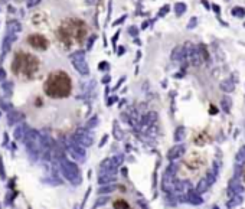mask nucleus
Listing matches in <instances>:
<instances>
[{"label": "nucleus", "mask_w": 245, "mask_h": 209, "mask_svg": "<svg viewBox=\"0 0 245 209\" xmlns=\"http://www.w3.org/2000/svg\"><path fill=\"white\" fill-rule=\"evenodd\" d=\"M12 72L22 79H32L39 71V59L25 51H17L12 61Z\"/></svg>", "instance_id": "1"}, {"label": "nucleus", "mask_w": 245, "mask_h": 209, "mask_svg": "<svg viewBox=\"0 0 245 209\" xmlns=\"http://www.w3.org/2000/svg\"><path fill=\"white\" fill-rule=\"evenodd\" d=\"M71 79L65 72L58 71L52 72L45 81L43 90L45 94L51 98H65L71 92Z\"/></svg>", "instance_id": "2"}, {"label": "nucleus", "mask_w": 245, "mask_h": 209, "mask_svg": "<svg viewBox=\"0 0 245 209\" xmlns=\"http://www.w3.org/2000/svg\"><path fill=\"white\" fill-rule=\"evenodd\" d=\"M176 170H177V164L176 163H170V166L164 170L163 173V177H162V187L164 192H172L174 191L176 187Z\"/></svg>", "instance_id": "3"}, {"label": "nucleus", "mask_w": 245, "mask_h": 209, "mask_svg": "<svg viewBox=\"0 0 245 209\" xmlns=\"http://www.w3.org/2000/svg\"><path fill=\"white\" fill-rule=\"evenodd\" d=\"M27 43H29L32 48L38 49V51H45L48 48V39L45 36H42L39 33H33V35H29L27 36Z\"/></svg>", "instance_id": "4"}, {"label": "nucleus", "mask_w": 245, "mask_h": 209, "mask_svg": "<svg viewBox=\"0 0 245 209\" xmlns=\"http://www.w3.org/2000/svg\"><path fill=\"white\" fill-rule=\"evenodd\" d=\"M72 59H74V65L78 69L79 74L82 75H88L90 69H88V65L85 62V58H84V52H76L72 55Z\"/></svg>", "instance_id": "5"}, {"label": "nucleus", "mask_w": 245, "mask_h": 209, "mask_svg": "<svg viewBox=\"0 0 245 209\" xmlns=\"http://www.w3.org/2000/svg\"><path fill=\"white\" fill-rule=\"evenodd\" d=\"M186 153V146L185 144H174L167 153V159L170 162H174L177 159H180L183 154Z\"/></svg>", "instance_id": "6"}, {"label": "nucleus", "mask_w": 245, "mask_h": 209, "mask_svg": "<svg viewBox=\"0 0 245 209\" xmlns=\"http://www.w3.org/2000/svg\"><path fill=\"white\" fill-rule=\"evenodd\" d=\"M170 59L174 61V62H185L186 61V51L183 45H177L172 49V53H170ZM188 62V61H186Z\"/></svg>", "instance_id": "7"}, {"label": "nucleus", "mask_w": 245, "mask_h": 209, "mask_svg": "<svg viewBox=\"0 0 245 209\" xmlns=\"http://www.w3.org/2000/svg\"><path fill=\"white\" fill-rule=\"evenodd\" d=\"M244 186L241 185V177H232L229 182V191H228V195L229 196H235V195H242L244 192Z\"/></svg>", "instance_id": "8"}, {"label": "nucleus", "mask_w": 245, "mask_h": 209, "mask_svg": "<svg viewBox=\"0 0 245 209\" xmlns=\"http://www.w3.org/2000/svg\"><path fill=\"white\" fill-rule=\"evenodd\" d=\"M212 186V182H211V179H209V176H208V173L206 175L202 177V179L198 182V185H196V187H195V191L198 192L199 195H202V193H205V192L209 189V187Z\"/></svg>", "instance_id": "9"}, {"label": "nucleus", "mask_w": 245, "mask_h": 209, "mask_svg": "<svg viewBox=\"0 0 245 209\" xmlns=\"http://www.w3.org/2000/svg\"><path fill=\"white\" fill-rule=\"evenodd\" d=\"M185 199H186V202L192 203V205H202V203H203L202 196H200V195L196 191H192V189H189V191L186 192Z\"/></svg>", "instance_id": "10"}, {"label": "nucleus", "mask_w": 245, "mask_h": 209, "mask_svg": "<svg viewBox=\"0 0 245 209\" xmlns=\"http://www.w3.org/2000/svg\"><path fill=\"white\" fill-rule=\"evenodd\" d=\"M117 179V173H113V172H102L100 173V177H98V182L101 183V185H110V183H113L114 180Z\"/></svg>", "instance_id": "11"}, {"label": "nucleus", "mask_w": 245, "mask_h": 209, "mask_svg": "<svg viewBox=\"0 0 245 209\" xmlns=\"http://www.w3.org/2000/svg\"><path fill=\"white\" fill-rule=\"evenodd\" d=\"M219 88L223 91V92H232V91L235 90V82L232 81L231 78H226L223 79V81H221V84H219Z\"/></svg>", "instance_id": "12"}, {"label": "nucleus", "mask_w": 245, "mask_h": 209, "mask_svg": "<svg viewBox=\"0 0 245 209\" xmlns=\"http://www.w3.org/2000/svg\"><path fill=\"white\" fill-rule=\"evenodd\" d=\"M231 108H232V100H231V97H228V95H223V97L221 98V110H222L225 114H229Z\"/></svg>", "instance_id": "13"}, {"label": "nucleus", "mask_w": 245, "mask_h": 209, "mask_svg": "<svg viewBox=\"0 0 245 209\" xmlns=\"http://www.w3.org/2000/svg\"><path fill=\"white\" fill-rule=\"evenodd\" d=\"M186 137V128L183 126H179V127L174 130V134H173V140L174 143H180L183 142Z\"/></svg>", "instance_id": "14"}, {"label": "nucleus", "mask_w": 245, "mask_h": 209, "mask_svg": "<svg viewBox=\"0 0 245 209\" xmlns=\"http://www.w3.org/2000/svg\"><path fill=\"white\" fill-rule=\"evenodd\" d=\"M242 201H244V196H242V195H235V196H231V199L226 206H228V209H234V208L241 205Z\"/></svg>", "instance_id": "15"}, {"label": "nucleus", "mask_w": 245, "mask_h": 209, "mask_svg": "<svg viewBox=\"0 0 245 209\" xmlns=\"http://www.w3.org/2000/svg\"><path fill=\"white\" fill-rule=\"evenodd\" d=\"M235 163L241 164V166H244V164H245V146H242L241 149L238 150L237 156H235Z\"/></svg>", "instance_id": "16"}, {"label": "nucleus", "mask_w": 245, "mask_h": 209, "mask_svg": "<svg viewBox=\"0 0 245 209\" xmlns=\"http://www.w3.org/2000/svg\"><path fill=\"white\" fill-rule=\"evenodd\" d=\"M186 9H188V6H186V3H183V2L174 3V13H176V16H182L186 12Z\"/></svg>", "instance_id": "17"}, {"label": "nucleus", "mask_w": 245, "mask_h": 209, "mask_svg": "<svg viewBox=\"0 0 245 209\" xmlns=\"http://www.w3.org/2000/svg\"><path fill=\"white\" fill-rule=\"evenodd\" d=\"M114 209H128L130 206H128V203L124 201V199H115L113 203Z\"/></svg>", "instance_id": "18"}, {"label": "nucleus", "mask_w": 245, "mask_h": 209, "mask_svg": "<svg viewBox=\"0 0 245 209\" xmlns=\"http://www.w3.org/2000/svg\"><path fill=\"white\" fill-rule=\"evenodd\" d=\"M115 189H117V186L111 183V185H105V186H102L101 189L98 191V193H100V195H102V193H111V192H114Z\"/></svg>", "instance_id": "19"}, {"label": "nucleus", "mask_w": 245, "mask_h": 209, "mask_svg": "<svg viewBox=\"0 0 245 209\" xmlns=\"http://www.w3.org/2000/svg\"><path fill=\"white\" fill-rule=\"evenodd\" d=\"M231 15L235 17H244L245 16V9L244 7H234L231 10Z\"/></svg>", "instance_id": "20"}, {"label": "nucleus", "mask_w": 245, "mask_h": 209, "mask_svg": "<svg viewBox=\"0 0 245 209\" xmlns=\"http://www.w3.org/2000/svg\"><path fill=\"white\" fill-rule=\"evenodd\" d=\"M113 130H114V137L117 138V140H121V138H123V131H121V128L118 127L117 123H114Z\"/></svg>", "instance_id": "21"}, {"label": "nucleus", "mask_w": 245, "mask_h": 209, "mask_svg": "<svg viewBox=\"0 0 245 209\" xmlns=\"http://www.w3.org/2000/svg\"><path fill=\"white\" fill-rule=\"evenodd\" d=\"M113 160H114V163H115V166L120 167L121 164H123V162H124V156H123V154H117V156L113 157Z\"/></svg>", "instance_id": "22"}, {"label": "nucleus", "mask_w": 245, "mask_h": 209, "mask_svg": "<svg viewBox=\"0 0 245 209\" xmlns=\"http://www.w3.org/2000/svg\"><path fill=\"white\" fill-rule=\"evenodd\" d=\"M170 10V6L169 4H164L163 7H160V10H159V17H163V16H166L167 13H169Z\"/></svg>", "instance_id": "23"}, {"label": "nucleus", "mask_w": 245, "mask_h": 209, "mask_svg": "<svg viewBox=\"0 0 245 209\" xmlns=\"http://www.w3.org/2000/svg\"><path fill=\"white\" fill-rule=\"evenodd\" d=\"M107 202H108V198H107V196H105V198H100V199H98V202H97V203H95V205L92 206V209H97L98 206H102V205H105Z\"/></svg>", "instance_id": "24"}, {"label": "nucleus", "mask_w": 245, "mask_h": 209, "mask_svg": "<svg viewBox=\"0 0 245 209\" xmlns=\"http://www.w3.org/2000/svg\"><path fill=\"white\" fill-rule=\"evenodd\" d=\"M139 32H140V30H139V27H137V26H134V25H133V26H130V27H128V33L131 35L133 37H136L137 35H139Z\"/></svg>", "instance_id": "25"}, {"label": "nucleus", "mask_w": 245, "mask_h": 209, "mask_svg": "<svg viewBox=\"0 0 245 209\" xmlns=\"http://www.w3.org/2000/svg\"><path fill=\"white\" fill-rule=\"evenodd\" d=\"M196 25H198V17L193 16V17H190V20H189V23H188V26L186 27H188V29H193Z\"/></svg>", "instance_id": "26"}, {"label": "nucleus", "mask_w": 245, "mask_h": 209, "mask_svg": "<svg viewBox=\"0 0 245 209\" xmlns=\"http://www.w3.org/2000/svg\"><path fill=\"white\" fill-rule=\"evenodd\" d=\"M118 37H120V30H117V33L113 36V39H111V42H113V45H114V49L117 51V41H118Z\"/></svg>", "instance_id": "27"}, {"label": "nucleus", "mask_w": 245, "mask_h": 209, "mask_svg": "<svg viewBox=\"0 0 245 209\" xmlns=\"http://www.w3.org/2000/svg\"><path fill=\"white\" fill-rule=\"evenodd\" d=\"M118 101V97L117 95H111V97L108 98V102H107V105H113L114 102H117Z\"/></svg>", "instance_id": "28"}, {"label": "nucleus", "mask_w": 245, "mask_h": 209, "mask_svg": "<svg viewBox=\"0 0 245 209\" xmlns=\"http://www.w3.org/2000/svg\"><path fill=\"white\" fill-rule=\"evenodd\" d=\"M125 17H127V16H125V15H123L120 19H117V20H115V22L113 23V26H117V25H121V23H123V22H124V20H125Z\"/></svg>", "instance_id": "29"}, {"label": "nucleus", "mask_w": 245, "mask_h": 209, "mask_svg": "<svg viewBox=\"0 0 245 209\" xmlns=\"http://www.w3.org/2000/svg\"><path fill=\"white\" fill-rule=\"evenodd\" d=\"M124 81H125V77H121V78H120V81H118V84H117V85H115V87H114V88H113V91H117L118 88H120V87H121V84H123V82H124Z\"/></svg>", "instance_id": "30"}, {"label": "nucleus", "mask_w": 245, "mask_h": 209, "mask_svg": "<svg viewBox=\"0 0 245 209\" xmlns=\"http://www.w3.org/2000/svg\"><path fill=\"white\" fill-rule=\"evenodd\" d=\"M108 68H110L108 62H101V64H100V69H102V71H104V69H105V71H108Z\"/></svg>", "instance_id": "31"}, {"label": "nucleus", "mask_w": 245, "mask_h": 209, "mask_svg": "<svg viewBox=\"0 0 245 209\" xmlns=\"http://www.w3.org/2000/svg\"><path fill=\"white\" fill-rule=\"evenodd\" d=\"M97 124H98V117H94V118L90 121V127H95Z\"/></svg>", "instance_id": "32"}, {"label": "nucleus", "mask_w": 245, "mask_h": 209, "mask_svg": "<svg viewBox=\"0 0 245 209\" xmlns=\"http://www.w3.org/2000/svg\"><path fill=\"white\" fill-rule=\"evenodd\" d=\"M110 81H111V77H110V75H105V77L102 78V84H108Z\"/></svg>", "instance_id": "33"}, {"label": "nucleus", "mask_w": 245, "mask_h": 209, "mask_svg": "<svg viewBox=\"0 0 245 209\" xmlns=\"http://www.w3.org/2000/svg\"><path fill=\"white\" fill-rule=\"evenodd\" d=\"M107 140H108V136H104L101 140V143H100V146H104V143H107Z\"/></svg>", "instance_id": "34"}, {"label": "nucleus", "mask_w": 245, "mask_h": 209, "mask_svg": "<svg viewBox=\"0 0 245 209\" xmlns=\"http://www.w3.org/2000/svg\"><path fill=\"white\" fill-rule=\"evenodd\" d=\"M118 55H123V53H124V48H118Z\"/></svg>", "instance_id": "35"}, {"label": "nucleus", "mask_w": 245, "mask_h": 209, "mask_svg": "<svg viewBox=\"0 0 245 209\" xmlns=\"http://www.w3.org/2000/svg\"><path fill=\"white\" fill-rule=\"evenodd\" d=\"M242 177H244V182H245V170H244V173H242Z\"/></svg>", "instance_id": "36"}, {"label": "nucleus", "mask_w": 245, "mask_h": 209, "mask_svg": "<svg viewBox=\"0 0 245 209\" xmlns=\"http://www.w3.org/2000/svg\"><path fill=\"white\" fill-rule=\"evenodd\" d=\"M212 209H219V208H218V206H213V208H212Z\"/></svg>", "instance_id": "37"}]
</instances>
